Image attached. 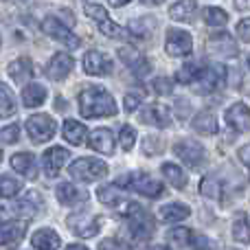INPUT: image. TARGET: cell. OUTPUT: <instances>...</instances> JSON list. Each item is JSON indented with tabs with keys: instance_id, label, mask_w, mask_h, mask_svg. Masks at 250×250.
<instances>
[{
	"instance_id": "ac0fdd59",
	"label": "cell",
	"mask_w": 250,
	"mask_h": 250,
	"mask_svg": "<svg viewBox=\"0 0 250 250\" xmlns=\"http://www.w3.org/2000/svg\"><path fill=\"white\" fill-rule=\"evenodd\" d=\"M224 119L235 132H250V108L246 104H233L226 110Z\"/></svg>"
},
{
	"instance_id": "9a60e30c",
	"label": "cell",
	"mask_w": 250,
	"mask_h": 250,
	"mask_svg": "<svg viewBox=\"0 0 250 250\" xmlns=\"http://www.w3.org/2000/svg\"><path fill=\"white\" fill-rule=\"evenodd\" d=\"M73 68H75V60L68 53H55L46 64V75L53 82H62V79L68 77Z\"/></svg>"
},
{
	"instance_id": "83f0119b",
	"label": "cell",
	"mask_w": 250,
	"mask_h": 250,
	"mask_svg": "<svg viewBox=\"0 0 250 250\" xmlns=\"http://www.w3.org/2000/svg\"><path fill=\"white\" fill-rule=\"evenodd\" d=\"M62 134H64V138L70 143V145H83L86 143V125L75 121V119H68V121H64V127H62Z\"/></svg>"
},
{
	"instance_id": "9c48e42d",
	"label": "cell",
	"mask_w": 250,
	"mask_h": 250,
	"mask_svg": "<svg viewBox=\"0 0 250 250\" xmlns=\"http://www.w3.org/2000/svg\"><path fill=\"white\" fill-rule=\"evenodd\" d=\"M86 16L92 18V20L97 22V26H99V31L104 35H108V38H121L123 35V29L108 16L105 7H101L99 2H88L86 4Z\"/></svg>"
},
{
	"instance_id": "7a4b0ae2",
	"label": "cell",
	"mask_w": 250,
	"mask_h": 250,
	"mask_svg": "<svg viewBox=\"0 0 250 250\" xmlns=\"http://www.w3.org/2000/svg\"><path fill=\"white\" fill-rule=\"evenodd\" d=\"M121 215L127 220L129 224V235L136 242H145L154 235V217L149 215V211L141 207L136 202H125V207L121 208Z\"/></svg>"
},
{
	"instance_id": "e0dca14e",
	"label": "cell",
	"mask_w": 250,
	"mask_h": 250,
	"mask_svg": "<svg viewBox=\"0 0 250 250\" xmlns=\"http://www.w3.org/2000/svg\"><path fill=\"white\" fill-rule=\"evenodd\" d=\"M57 202L64 204V207H79L88 200V193L82 189V187H75L73 182H62L55 189Z\"/></svg>"
},
{
	"instance_id": "816d5d0a",
	"label": "cell",
	"mask_w": 250,
	"mask_h": 250,
	"mask_svg": "<svg viewBox=\"0 0 250 250\" xmlns=\"http://www.w3.org/2000/svg\"><path fill=\"white\" fill-rule=\"evenodd\" d=\"M129 0H110V4H112V7H123V4H127Z\"/></svg>"
},
{
	"instance_id": "60d3db41",
	"label": "cell",
	"mask_w": 250,
	"mask_h": 250,
	"mask_svg": "<svg viewBox=\"0 0 250 250\" xmlns=\"http://www.w3.org/2000/svg\"><path fill=\"white\" fill-rule=\"evenodd\" d=\"M143 151H145L147 156H156L163 151V143H160L158 136H147L145 141H143Z\"/></svg>"
},
{
	"instance_id": "2e32d148",
	"label": "cell",
	"mask_w": 250,
	"mask_h": 250,
	"mask_svg": "<svg viewBox=\"0 0 250 250\" xmlns=\"http://www.w3.org/2000/svg\"><path fill=\"white\" fill-rule=\"evenodd\" d=\"M119 60L123 62L127 68H132L134 70V75H138V77H145L147 73H149V62L145 60V57L141 55V53L136 51L134 46H123V48H119Z\"/></svg>"
},
{
	"instance_id": "4fadbf2b",
	"label": "cell",
	"mask_w": 250,
	"mask_h": 250,
	"mask_svg": "<svg viewBox=\"0 0 250 250\" xmlns=\"http://www.w3.org/2000/svg\"><path fill=\"white\" fill-rule=\"evenodd\" d=\"M208 55L217 57V60H226V57H235L237 55V44L233 42V38H230L229 33H215L208 38Z\"/></svg>"
},
{
	"instance_id": "d4e9b609",
	"label": "cell",
	"mask_w": 250,
	"mask_h": 250,
	"mask_svg": "<svg viewBox=\"0 0 250 250\" xmlns=\"http://www.w3.org/2000/svg\"><path fill=\"white\" fill-rule=\"evenodd\" d=\"M46 88L42 86V83H26L24 88H22V104L26 105V108H40V105L46 101Z\"/></svg>"
},
{
	"instance_id": "b9f144b4",
	"label": "cell",
	"mask_w": 250,
	"mask_h": 250,
	"mask_svg": "<svg viewBox=\"0 0 250 250\" xmlns=\"http://www.w3.org/2000/svg\"><path fill=\"white\" fill-rule=\"evenodd\" d=\"M191 250H215V244H213L207 235L193 233V239H191Z\"/></svg>"
},
{
	"instance_id": "7402d4cb",
	"label": "cell",
	"mask_w": 250,
	"mask_h": 250,
	"mask_svg": "<svg viewBox=\"0 0 250 250\" xmlns=\"http://www.w3.org/2000/svg\"><path fill=\"white\" fill-rule=\"evenodd\" d=\"M31 246L35 250H60L62 239L53 229H46V226H44V229H38L33 235H31Z\"/></svg>"
},
{
	"instance_id": "ffe728a7",
	"label": "cell",
	"mask_w": 250,
	"mask_h": 250,
	"mask_svg": "<svg viewBox=\"0 0 250 250\" xmlns=\"http://www.w3.org/2000/svg\"><path fill=\"white\" fill-rule=\"evenodd\" d=\"M88 145H90V149L99 151V154L112 156L114 154V134L108 127H99L88 136Z\"/></svg>"
},
{
	"instance_id": "1f68e13d",
	"label": "cell",
	"mask_w": 250,
	"mask_h": 250,
	"mask_svg": "<svg viewBox=\"0 0 250 250\" xmlns=\"http://www.w3.org/2000/svg\"><path fill=\"white\" fill-rule=\"evenodd\" d=\"M160 171H163V176L167 178V182L173 187V189H185V187H187V173L182 171L178 165H173V163H163Z\"/></svg>"
},
{
	"instance_id": "74e56055",
	"label": "cell",
	"mask_w": 250,
	"mask_h": 250,
	"mask_svg": "<svg viewBox=\"0 0 250 250\" xmlns=\"http://www.w3.org/2000/svg\"><path fill=\"white\" fill-rule=\"evenodd\" d=\"M169 239L176 244L178 248H185V246H191V239H193V233L185 226H178V229H171L169 230Z\"/></svg>"
},
{
	"instance_id": "7c38bea8",
	"label": "cell",
	"mask_w": 250,
	"mask_h": 250,
	"mask_svg": "<svg viewBox=\"0 0 250 250\" xmlns=\"http://www.w3.org/2000/svg\"><path fill=\"white\" fill-rule=\"evenodd\" d=\"M83 70L92 77H105L112 73V60L104 51H88L83 55Z\"/></svg>"
},
{
	"instance_id": "8d00e7d4",
	"label": "cell",
	"mask_w": 250,
	"mask_h": 250,
	"mask_svg": "<svg viewBox=\"0 0 250 250\" xmlns=\"http://www.w3.org/2000/svg\"><path fill=\"white\" fill-rule=\"evenodd\" d=\"M204 20L211 26H224L229 22V13L220 7H207L204 9Z\"/></svg>"
},
{
	"instance_id": "5b68a950",
	"label": "cell",
	"mask_w": 250,
	"mask_h": 250,
	"mask_svg": "<svg viewBox=\"0 0 250 250\" xmlns=\"http://www.w3.org/2000/svg\"><path fill=\"white\" fill-rule=\"evenodd\" d=\"M173 154H176L178 158L191 169L202 167L204 160H207V151H204V147L200 145L198 141H193V138H182V141H178L176 145H173Z\"/></svg>"
},
{
	"instance_id": "f5cc1de1",
	"label": "cell",
	"mask_w": 250,
	"mask_h": 250,
	"mask_svg": "<svg viewBox=\"0 0 250 250\" xmlns=\"http://www.w3.org/2000/svg\"><path fill=\"white\" fill-rule=\"evenodd\" d=\"M0 163H2V151H0Z\"/></svg>"
},
{
	"instance_id": "44dd1931",
	"label": "cell",
	"mask_w": 250,
	"mask_h": 250,
	"mask_svg": "<svg viewBox=\"0 0 250 250\" xmlns=\"http://www.w3.org/2000/svg\"><path fill=\"white\" fill-rule=\"evenodd\" d=\"M26 235V220H9L0 224V246L20 242Z\"/></svg>"
},
{
	"instance_id": "3957f363",
	"label": "cell",
	"mask_w": 250,
	"mask_h": 250,
	"mask_svg": "<svg viewBox=\"0 0 250 250\" xmlns=\"http://www.w3.org/2000/svg\"><path fill=\"white\" fill-rule=\"evenodd\" d=\"M119 187H127V189L136 191V193L145 195V198H160V195H165V185L160 180H156V178H151L149 173H143V171H132L127 173V176H121L117 180Z\"/></svg>"
},
{
	"instance_id": "8992f818",
	"label": "cell",
	"mask_w": 250,
	"mask_h": 250,
	"mask_svg": "<svg viewBox=\"0 0 250 250\" xmlns=\"http://www.w3.org/2000/svg\"><path fill=\"white\" fill-rule=\"evenodd\" d=\"M57 123L53 117L48 114H33L26 119V132H29L31 141L33 143H46L55 136Z\"/></svg>"
},
{
	"instance_id": "681fc988",
	"label": "cell",
	"mask_w": 250,
	"mask_h": 250,
	"mask_svg": "<svg viewBox=\"0 0 250 250\" xmlns=\"http://www.w3.org/2000/svg\"><path fill=\"white\" fill-rule=\"evenodd\" d=\"M145 250H169V246H165V244H151V246Z\"/></svg>"
},
{
	"instance_id": "f35d334b",
	"label": "cell",
	"mask_w": 250,
	"mask_h": 250,
	"mask_svg": "<svg viewBox=\"0 0 250 250\" xmlns=\"http://www.w3.org/2000/svg\"><path fill=\"white\" fill-rule=\"evenodd\" d=\"M18 138H20V125L18 123L0 127V145H13Z\"/></svg>"
},
{
	"instance_id": "52a82bcc",
	"label": "cell",
	"mask_w": 250,
	"mask_h": 250,
	"mask_svg": "<svg viewBox=\"0 0 250 250\" xmlns=\"http://www.w3.org/2000/svg\"><path fill=\"white\" fill-rule=\"evenodd\" d=\"M224 82H226L224 66L213 64V66L202 68V73L198 75V79L193 82V86L200 95H211V92H215L220 86H224Z\"/></svg>"
},
{
	"instance_id": "db71d44e",
	"label": "cell",
	"mask_w": 250,
	"mask_h": 250,
	"mask_svg": "<svg viewBox=\"0 0 250 250\" xmlns=\"http://www.w3.org/2000/svg\"><path fill=\"white\" fill-rule=\"evenodd\" d=\"M248 66H250V55H248Z\"/></svg>"
},
{
	"instance_id": "d590c367",
	"label": "cell",
	"mask_w": 250,
	"mask_h": 250,
	"mask_svg": "<svg viewBox=\"0 0 250 250\" xmlns=\"http://www.w3.org/2000/svg\"><path fill=\"white\" fill-rule=\"evenodd\" d=\"M200 73H202V66H200L198 62H187V64L180 66V70L176 73V79L180 83H193Z\"/></svg>"
},
{
	"instance_id": "484cf974",
	"label": "cell",
	"mask_w": 250,
	"mask_h": 250,
	"mask_svg": "<svg viewBox=\"0 0 250 250\" xmlns=\"http://www.w3.org/2000/svg\"><path fill=\"white\" fill-rule=\"evenodd\" d=\"M7 73L16 83H24V82H29V79L33 77V64H31L29 57H18L16 62L9 64Z\"/></svg>"
},
{
	"instance_id": "cb8c5ba5",
	"label": "cell",
	"mask_w": 250,
	"mask_h": 250,
	"mask_svg": "<svg viewBox=\"0 0 250 250\" xmlns=\"http://www.w3.org/2000/svg\"><path fill=\"white\" fill-rule=\"evenodd\" d=\"M189 215H191V208L187 207V204H182V202H169V204H165V207H160V211H158V217L163 222H167V224L182 222V220H187Z\"/></svg>"
},
{
	"instance_id": "7bdbcfd3",
	"label": "cell",
	"mask_w": 250,
	"mask_h": 250,
	"mask_svg": "<svg viewBox=\"0 0 250 250\" xmlns=\"http://www.w3.org/2000/svg\"><path fill=\"white\" fill-rule=\"evenodd\" d=\"M151 88H154L158 95H169V92L173 90V82L169 77H156L154 83H151Z\"/></svg>"
},
{
	"instance_id": "4316f807",
	"label": "cell",
	"mask_w": 250,
	"mask_h": 250,
	"mask_svg": "<svg viewBox=\"0 0 250 250\" xmlns=\"http://www.w3.org/2000/svg\"><path fill=\"white\" fill-rule=\"evenodd\" d=\"M195 11H198V2L195 0H178V2H173L169 7V18L176 22H187L195 16Z\"/></svg>"
},
{
	"instance_id": "277c9868",
	"label": "cell",
	"mask_w": 250,
	"mask_h": 250,
	"mask_svg": "<svg viewBox=\"0 0 250 250\" xmlns=\"http://www.w3.org/2000/svg\"><path fill=\"white\" fill-rule=\"evenodd\" d=\"M68 173H70V178L77 182H97V180L108 176V165L99 158L86 156V158L75 160V163L68 167Z\"/></svg>"
},
{
	"instance_id": "5bb4252c",
	"label": "cell",
	"mask_w": 250,
	"mask_h": 250,
	"mask_svg": "<svg viewBox=\"0 0 250 250\" xmlns=\"http://www.w3.org/2000/svg\"><path fill=\"white\" fill-rule=\"evenodd\" d=\"M68 158H70V151L64 149V147H51V149H46L42 156L44 173L48 178H55L62 171V167L68 163Z\"/></svg>"
},
{
	"instance_id": "c3c4849f",
	"label": "cell",
	"mask_w": 250,
	"mask_h": 250,
	"mask_svg": "<svg viewBox=\"0 0 250 250\" xmlns=\"http://www.w3.org/2000/svg\"><path fill=\"white\" fill-rule=\"evenodd\" d=\"M235 4H237L239 11H248L250 9V0H235Z\"/></svg>"
},
{
	"instance_id": "f907efd6",
	"label": "cell",
	"mask_w": 250,
	"mask_h": 250,
	"mask_svg": "<svg viewBox=\"0 0 250 250\" xmlns=\"http://www.w3.org/2000/svg\"><path fill=\"white\" fill-rule=\"evenodd\" d=\"M66 250H88V248L83 246V244H70V246L66 248Z\"/></svg>"
},
{
	"instance_id": "f1b7e54d",
	"label": "cell",
	"mask_w": 250,
	"mask_h": 250,
	"mask_svg": "<svg viewBox=\"0 0 250 250\" xmlns=\"http://www.w3.org/2000/svg\"><path fill=\"white\" fill-rule=\"evenodd\" d=\"M97 198H99L101 204H105V207H117V204L125 202V193L123 189L114 182V185H105L101 187L99 191H97Z\"/></svg>"
},
{
	"instance_id": "f6af8a7d",
	"label": "cell",
	"mask_w": 250,
	"mask_h": 250,
	"mask_svg": "<svg viewBox=\"0 0 250 250\" xmlns=\"http://www.w3.org/2000/svg\"><path fill=\"white\" fill-rule=\"evenodd\" d=\"M237 35L242 42H250V18H244L237 22Z\"/></svg>"
},
{
	"instance_id": "bcb514c9",
	"label": "cell",
	"mask_w": 250,
	"mask_h": 250,
	"mask_svg": "<svg viewBox=\"0 0 250 250\" xmlns=\"http://www.w3.org/2000/svg\"><path fill=\"white\" fill-rule=\"evenodd\" d=\"M99 250H129L125 244H121V242H117V239H101L99 242Z\"/></svg>"
},
{
	"instance_id": "8fae6325",
	"label": "cell",
	"mask_w": 250,
	"mask_h": 250,
	"mask_svg": "<svg viewBox=\"0 0 250 250\" xmlns=\"http://www.w3.org/2000/svg\"><path fill=\"white\" fill-rule=\"evenodd\" d=\"M42 29L48 38H53L55 42H62L66 48H79V38L68 29V26H64V22H60L55 16H48L46 20H44Z\"/></svg>"
},
{
	"instance_id": "ee69618b",
	"label": "cell",
	"mask_w": 250,
	"mask_h": 250,
	"mask_svg": "<svg viewBox=\"0 0 250 250\" xmlns=\"http://www.w3.org/2000/svg\"><path fill=\"white\" fill-rule=\"evenodd\" d=\"M141 101H143V92H127V95H125V101H123L125 112H134V110L141 105Z\"/></svg>"
},
{
	"instance_id": "ba28073f",
	"label": "cell",
	"mask_w": 250,
	"mask_h": 250,
	"mask_svg": "<svg viewBox=\"0 0 250 250\" xmlns=\"http://www.w3.org/2000/svg\"><path fill=\"white\" fill-rule=\"evenodd\" d=\"M66 224L73 230V235H77L82 239L95 237L101 230V220L97 215H92V213H75V215H70L66 220Z\"/></svg>"
},
{
	"instance_id": "30bf717a",
	"label": "cell",
	"mask_w": 250,
	"mask_h": 250,
	"mask_svg": "<svg viewBox=\"0 0 250 250\" xmlns=\"http://www.w3.org/2000/svg\"><path fill=\"white\" fill-rule=\"evenodd\" d=\"M165 51L171 57H187L193 51V38L191 33L182 29H169L167 31V42H165Z\"/></svg>"
},
{
	"instance_id": "d6986e66",
	"label": "cell",
	"mask_w": 250,
	"mask_h": 250,
	"mask_svg": "<svg viewBox=\"0 0 250 250\" xmlns=\"http://www.w3.org/2000/svg\"><path fill=\"white\" fill-rule=\"evenodd\" d=\"M141 121L156 125V127H169L171 125V110L163 104H151L141 112Z\"/></svg>"
},
{
	"instance_id": "6da1fadb",
	"label": "cell",
	"mask_w": 250,
	"mask_h": 250,
	"mask_svg": "<svg viewBox=\"0 0 250 250\" xmlns=\"http://www.w3.org/2000/svg\"><path fill=\"white\" fill-rule=\"evenodd\" d=\"M79 112L86 119H101L117 114V101L105 88L86 86L79 92Z\"/></svg>"
},
{
	"instance_id": "f546056e",
	"label": "cell",
	"mask_w": 250,
	"mask_h": 250,
	"mask_svg": "<svg viewBox=\"0 0 250 250\" xmlns=\"http://www.w3.org/2000/svg\"><path fill=\"white\" fill-rule=\"evenodd\" d=\"M193 129L198 134H204V136H213L217 134V119L213 112H198L193 119Z\"/></svg>"
},
{
	"instance_id": "d6a6232c",
	"label": "cell",
	"mask_w": 250,
	"mask_h": 250,
	"mask_svg": "<svg viewBox=\"0 0 250 250\" xmlns=\"http://www.w3.org/2000/svg\"><path fill=\"white\" fill-rule=\"evenodd\" d=\"M233 239L242 246H248L250 244V226H248V217L244 213H239L233 220Z\"/></svg>"
},
{
	"instance_id": "4dcf8cb0",
	"label": "cell",
	"mask_w": 250,
	"mask_h": 250,
	"mask_svg": "<svg viewBox=\"0 0 250 250\" xmlns=\"http://www.w3.org/2000/svg\"><path fill=\"white\" fill-rule=\"evenodd\" d=\"M16 110H18V104H16V97H13L11 88L0 82V119L13 117Z\"/></svg>"
},
{
	"instance_id": "836d02e7",
	"label": "cell",
	"mask_w": 250,
	"mask_h": 250,
	"mask_svg": "<svg viewBox=\"0 0 250 250\" xmlns=\"http://www.w3.org/2000/svg\"><path fill=\"white\" fill-rule=\"evenodd\" d=\"M200 193L208 200H220L222 198V182L215 176H207L200 182Z\"/></svg>"
},
{
	"instance_id": "ab89813d",
	"label": "cell",
	"mask_w": 250,
	"mask_h": 250,
	"mask_svg": "<svg viewBox=\"0 0 250 250\" xmlns=\"http://www.w3.org/2000/svg\"><path fill=\"white\" fill-rule=\"evenodd\" d=\"M119 143H121L125 151H129L134 147V143H136V129L132 125H123L121 132H119Z\"/></svg>"
},
{
	"instance_id": "7dc6e473",
	"label": "cell",
	"mask_w": 250,
	"mask_h": 250,
	"mask_svg": "<svg viewBox=\"0 0 250 250\" xmlns=\"http://www.w3.org/2000/svg\"><path fill=\"white\" fill-rule=\"evenodd\" d=\"M239 160L246 165V169H248V173H250V143H246V145L239 147Z\"/></svg>"
},
{
	"instance_id": "603a6c76",
	"label": "cell",
	"mask_w": 250,
	"mask_h": 250,
	"mask_svg": "<svg viewBox=\"0 0 250 250\" xmlns=\"http://www.w3.org/2000/svg\"><path fill=\"white\" fill-rule=\"evenodd\" d=\"M11 167L16 169L20 176L35 180L38 178V165H35V156L31 151H20V154L11 156Z\"/></svg>"
},
{
	"instance_id": "e575fe53",
	"label": "cell",
	"mask_w": 250,
	"mask_h": 250,
	"mask_svg": "<svg viewBox=\"0 0 250 250\" xmlns=\"http://www.w3.org/2000/svg\"><path fill=\"white\" fill-rule=\"evenodd\" d=\"M22 191V180L13 176H0V198H16Z\"/></svg>"
}]
</instances>
